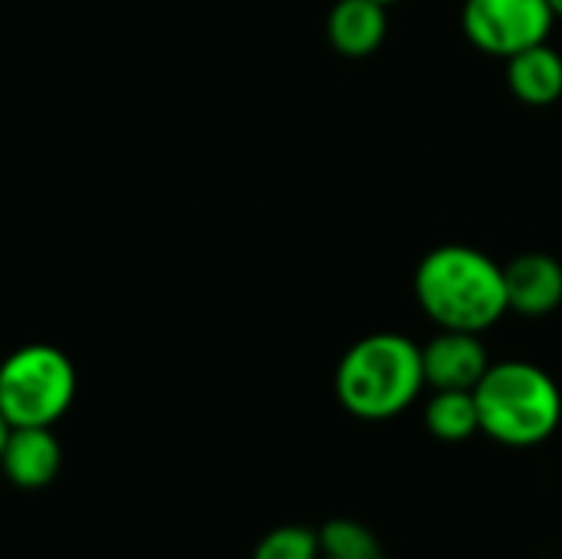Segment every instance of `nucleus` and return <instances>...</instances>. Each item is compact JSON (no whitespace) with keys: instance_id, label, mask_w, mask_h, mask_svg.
<instances>
[{"instance_id":"ddd939ff","label":"nucleus","mask_w":562,"mask_h":559,"mask_svg":"<svg viewBox=\"0 0 562 559\" xmlns=\"http://www.w3.org/2000/svg\"><path fill=\"white\" fill-rule=\"evenodd\" d=\"M319 534H313L310 527H277L270 530L257 547L250 559H319Z\"/></svg>"},{"instance_id":"f3484780","label":"nucleus","mask_w":562,"mask_h":559,"mask_svg":"<svg viewBox=\"0 0 562 559\" xmlns=\"http://www.w3.org/2000/svg\"><path fill=\"white\" fill-rule=\"evenodd\" d=\"M319 559H333V557H319Z\"/></svg>"},{"instance_id":"9b49d317","label":"nucleus","mask_w":562,"mask_h":559,"mask_svg":"<svg viewBox=\"0 0 562 559\" xmlns=\"http://www.w3.org/2000/svg\"><path fill=\"white\" fill-rule=\"evenodd\" d=\"M425 425L438 441L458 445L481 432L477 399L468 389H438L425 405Z\"/></svg>"},{"instance_id":"f257e3e1","label":"nucleus","mask_w":562,"mask_h":559,"mask_svg":"<svg viewBox=\"0 0 562 559\" xmlns=\"http://www.w3.org/2000/svg\"><path fill=\"white\" fill-rule=\"evenodd\" d=\"M415 300L438 329L461 333H487L510 313L504 264L468 244H441L422 257Z\"/></svg>"},{"instance_id":"1a4fd4ad","label":"nucleus","mask_w":562,"mask_h":559,"mask_svg":"<svg viewBox=\"0 0 562 559\" xmlns=\"http://www.w3.org/2000/svg\"><path fill=\"white\" fill-rule=\"evenodd\" d=\"M326 36L339 56L366 59L389 36V7L375 0H336L326 16Z\"/></svg>"},{"instance_id":"0eeeda50","label":"nucleus","mask_w":562,"mask_h":559,"mask_svg":"<svg viewBox=\"0 0 562 559\" xmlns=\"http://www.w3.org/2000/svg\"><path fill=\"white\" fill-rule=\"evenodd\" d=\"M510 313L540 320L562 306V264L553 254L527 250L504 264Z\"/></svg>"},{"instance_id":"2eb2a0df","label":"nucleus","mask_w":562,"mask_h":559,"mask_svg":"<svg viewBox=\"0 0 562 559\" xmlns=\"http://www.w3.org/2000/svg\"><path fill=\"white\" fill-rule=\"evenodd\" d=\"M547 3H550L553 16H557V20H562V0H547Z\"/></svg>"},{"instance_id":"4468645a","label":"nucleus","mask_w":562,"mask_h":559,"mask_svg":"<svg viewBox=\"0 0 562 559\" xmlns=\"http://www.w3.org/2000/svg\"><path fill=\"white\" fill-rule=\"evenodd\" d=\"M10 432H13V425L3 418V412H0V455H3V448H7V438H10Z\"/></svg>"},{"instance_id":"39448f33","label":"nucleus","mask_w":562,"mask_h":559,"mask_svg":"<svg viewBox=\"0 0 562 559\" xmlns=\"http://www.w3.org/2000/svg\"><path fill=\"white\" fill-rule=\"evenodd\" d=\"M557 16L547 0H464L461 30L487 56L510 59L550 40Z\"/></svg>"},{"instance_id":"20e7f679","label":"nucleus","mask_w":562,"mask_h":559,"mask_svg":"<svg viewBox=\"0 0 562 559\" xmlns=\"http://www.w3.org/2000/svg\"><path fill=\"white\" fill-rule=\"evenodd\" d=\"M76 366L49 346L30 343L0 362V412L13 428H53L76 402Z\"/></svg>"},{"instance_id":"423d86ee","label":"nucleus","mask_w":562,"mask_h":559,"mask_svg":"<svg viewBox=\"0 0 562 559\" xmlns=\"http://www.w3.org/2000/svg\"><path fill=\"white\" fill-rule=\"evenodd\" d=\"M425 385L438 389H468L474 392L484 372L491 369V356L481 343V333L438 329L435 339L422 346Z\"/></svg>"},{"instance_id":"7ed1b4c3","label":"nucleus","mask_w":562,"mask_h":559,"mask_svg":"<svg viewBox=\"0 0 562 559\" xmlns=\"http://www.w3.org/2000/svg\"><path fill=\"white\" fill-rule=\"evenodd\" d=\"M481 432L507 448H533L553 438L562 422L557 379L524 359L491 362L474 389Z\"/></svg>"},{"instance_id":"6e6552de","label":"nucleus","mask_w":562,"mask_h":559,"mask_svg":"<svg viewBox=\"0 0 562 559\" xmlns=\"http://www.w3.org/2000/svg\"><path fill=\"white\" fill-rule=\"evenodd\" d=\"M63 468V448L53 428H13L0 455V471L16 491H43Z\"/></svg>"},{"instance_id":"f03ea898","label":"nucleus","mask_w":562,"mask_h":559,"mask_svg":"<svg viewBox=\"0 0 562 559\" xmlns=\"http://www.w3.org/2000/svg\"><path fill=\"white\" fill-rule=\"evenodd\" d=\"M422 389V346L402 333H372L352 343L336 366V399L362 422L402 415Z\"/></svg>"},{"instance_id":"dca6fc26","label":"nucleus","mask_w":562,"mask_h":559,"mask_svg":"<svg viewBox=\"0 0 562 559\" xmlns=\"http://www.w3.org/2000/svg\"><path fill=\"white\" fill-rule=\"evenodd\" d=\"M375 3H382V7H392V3H402V0H375Z\"/></svg>"},{"instance_id":"f8f14e48","label":"nucleus","mask_w":562,"mask_h":559,"mask_svg":"<svg viewBox=\"0 0 562 559\" xmlns=\"http://www.w3.org/2000/svg\"><path fill=\"white\" fill-rule=\"evenodd\" d=\"M319 550L333 559H385L379 537L349 517H336L319 530Z\"/></svg>"},{"instance_id":"9d476101","label":"nucleus","mask_w":562,"mask_h":559,"mask_svg":"<svg viewBox=\"0 0 562 559\" xmlns=\"http://www.w3.org/2000/svg\"><path fill=\"white\" fill-rule=\"evenodd\" d=\"M507 86L510 92L533 109L553 105L562 96V56L560 49L547 43H537L517 56L507 59Z\"/></svg>"}]
</instances>
